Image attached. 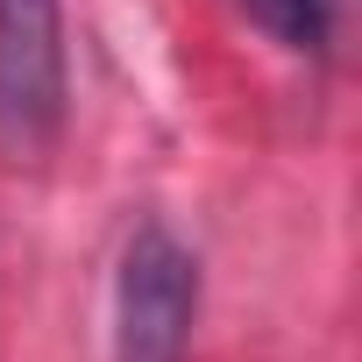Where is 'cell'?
Instances as JSON below:
<instances>
[{"mask_svg":"<svg viewBox=\"0 0 362 362\" xmlns=\"http://www.w3.org/2000/svg\"><path fill=\"white\" fill-rule=\"evenodd\" d=\"M199 320V263L170 228H135L114 284V362H185Z\"/></svg>","mask_w":362,"mask_h":362,"instance_id":"cell-1","label":"cell"},{"mask_svg":"<svg viewBox=\"0 0 362 362\" xmlns=\"http://www.w3.org/2000/svg\"><path fill=\"white\" fill-rule=\"evenodd\" d=\"M64 128V0H0V149L36 156Z\"/></svg>","mask_w":362,"mask_h":362,"instance_id":"cell-2","label":"cell"},{"mask_svg":"<svg viewBox=\"0 0 362 362\" xmlns=\"http://www.w3.org/2000/svg\"><path fill=\"white\" fill-rule=\"evenodd\" d=\"M334 8L341 0H242V15L263 36H277L284 50H320L334 36Z\"/></svg>","mask_w":362,"mask_h":362,"instance_id":"cell-3","label":"cell"}]
</instances>
